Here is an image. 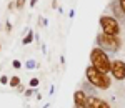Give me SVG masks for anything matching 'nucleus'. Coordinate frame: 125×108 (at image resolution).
I'll return each mask as SVG.
<instances>
[{
	"mask_svg": "<svg viewBox=\"0 0 125 108\" xmlns=\"http://www.w3.org/2000/svg\"><path fill=\"white\" fill-rule=\"evenodd\" d=\"M90 63H92V67L98 72H102V73H108L110 72V58H108V55H107V52H104L102 48H92L90 52Z\"/></svg>",
	"mask_w": 125,
	"mask_h": 108,
	"instance_id": "obj_1",
	"label": "nucleus"
},
{
	"mask_svg": "<svg viewBox=\"0 0 125 108\" xmlns=\"http://www.w3.org/2000/svg\"><path fill=\"white\" fill-rule=\"evenodd\" d=\"M32 38H33V33H32V32H29V35L25 37V40H23V43H25V45H27V43H30V42H32Z\"/></svg>",
	"mask_w": 125,
	"mask_h": 108,
	"instance_id": "obj_9",
	"label": "nucleus"
},
{
	"mask_svg": "<svg viewBox=\"0 0 125 108\" xmlns=\"http://www.w3.org/2000/svg\"><path fill=\"white\" fill-rule=\"evenodd\" d=\"M100 27H102V33L112 35V37H118V33H120L118 22L110 15H102L100 17Z\"/></svg>",
	"mask_w": 125,
	"mask_h": 108,
	"instance_id": "obj_4",
	"label": "nucleus"
},
{
	"mask_svg": "<svg viewBox=\"0 0 125 108\" xmlns=\"http://www.w3.org/2000/svg\"><path fill=\"white\" fill-rule=\"evenodd\" d=\"M27 67H30V68H32V67H35V62H33V60H30L29 63H27Z\"/></svg>",
	"mask_w": 125,
	"mask_h": 108,
	"instance_id": "obj_13",
	"label": "nucleus"
},
{
	"mask_svg": "<svg viewBox=\"0 0 125 108\" xmlns=\"http://www.w3.org/2000/svg\"><path fill=\"white\" fill-rule=\"evenodd\" d=\"M23 5H25V0H17L15 2V7L17 9H23Z\"/></svg>",
	"mask_w": 125,
	"mask_h": 108,
	"instance_id": "obj_10",
	"label": "nucleus"
},
{
	"mask_svg": "<svg viewBox=\"0 0 125 108\" xmlns=\"http://www.w3.org/2000/svg\"><path fill=\"white\" fill-rule=\"evenodd\" d=\"M88 108H110V105L104 101L102 98H97V97H90L88 98Z\"/></svg>",
	"mask_w": 125,
	"mask_h": 108,
	"instance_id": "obj_7",
	"label": "nucleus"
},
{
	"mask_svg": "<svg viewBox=\"0 0 125 108\" xmlns=\"http://www.w3.org/2000/svg\"><path fill=\"white\" fill-rule=\"evenodd\" d=\"M19 83H20V78H19V77H13V78L10 80V85H12V87H19Z\"/></svg>",
	"mask_w": 125,
	"mask_h": 108,
	"instance_id": "obj_8",
	"label": "nucleus"
},
{
	"mask_svg": "<svg viewBox=\"0 0 125 108\" xmlns=\"http://www.w3.org/2000/svg\"><path fill=\"white\" fill-rule=\"evenodd\" d=\"M110 72L115 80H125V62L122 60H114L110 63Z\"/></svg>",
	"mask_w": 125,
	"mask_h": 108,
	"instance_id": "obj_5",
	"label": "nucleus"
},
{
	"mask_svg": "<svg viewBox=\"0 0 125 108\" xmlns=\"http://www.w3.org/2000/svg\"><path fill=\"white\" fill-rule=\"evenodd\" d=\"M0 83H7V77H2L0 78Z\"/></svg>",
	"mask_w": 125,
	"mask_h": 108,
	"instance_id": "obj_15",
	"label": "nucleus"
},
{
	"mask_svg": "<svg viewBox=\"0 0 125 108\" xmlns=\"http://www.w3.org/2000/svg\"><path fill=\"white\" fill-rule=\"evenodd\" d=\"M118 3H120V9H122V12L125 13V0H120Z\"/></svg>",
	"mask_w": 125,
	"mask_h": 108,
	"instance_id": "obj_12",
	"label": "nucleus"
},
{
	"mask_svg": "<svg viewBox=\"0 0 125 108\" xmlns=\"http://www.w3.org/2000/svg\"><path fill=\"white\" fill-rule=\"evenodd\" d=\"M97 42H98V48H102L104 52H117L120 48L118 37H112V35H107V33H98Z\"/></svg>",
	"mask_w": 125,
	"mask_h": 108,
	"instance_id": "obj_3",
	"label": "nucleus"
},
{
	"mask_svg": "<svg viewBox=\"0 0 125 108\" xmlns=\"http://www.w3.org/2000/svg\"><path fill=\"white\" fill-rule=\"evenodd\" d=\"M85 77H87V80H88V83L94 85V87H97V88H100V90L110 88V78H108V75H107V73H102V72H98V70H95L92 65L87 67Z\"/></svg>",
	"mask_w": 125,
	"mask_h": 108,
	"instance_id": "obj_2",
	"label": "nucleus"
},
{
	"mask_svg": "<svg viewBox=\"0 0 125 108\" xmlns=\"http://www.w3.org/2000/svg\"><path fill=\"white\" fill-rule=\"evenodd\" d=\"M39 85V78H32L30 80V87H37Z\"/></svg>",
	"mask_w": 125,
	"mask_h": 108,
	"instance_id": "obj_11",
	"label": "nucleus"
},
{
	"mask_svg": "<svg viewBox=\"0 0 125 108\" xmlns=\"http://www.w3.org/2000/svg\"><path fill=\"white\" fill-rule=\"evenodd\" d=\"M13 67H15V68H19V67H20V62H19V60H15V62H13Z\"/></svg>",
	"mask_w": 125,
	"mask_h": 108,
	"instance_id": "obj_14",
	"label": "nucleus"
},
{
	"mask_svg": "<svg viewBox=\"0 0 125 108\" xmlns=\"http://www.w3.org/2000/svg\"><path fill=\"white\" fill-rule=\"evenodd\" d=\"M73 103H75V108H88V97L82 90H77L73 93Z\"/></svg>",
	"mask_w": 125,
	"mask_h": 108,
	"instance_id": "obj_6",
	"label": "nucleus"
},
{
	"mask_svg": "<svg viewBox=\"0 0 125 108\" xmlns=\"http://www.w3.org/2000/svg\"><path fill=\"white\" fill-rule=\"evenodd\" d=\"M35 3H37V0H32L30 2V7H35Z\"/></svg>",
	"mask_w": 125,
	"mask_h": 108,
	"instance_id": "obj_16",
	"label": "nucleus"
}]
</instances>
